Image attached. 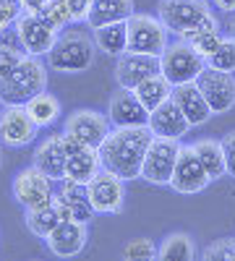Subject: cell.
<instances>
[{
  "label": "cell",
  "instance_id": "1",
  "mask_svg": "<svg viewBox=\"0 0 235 261\" xmlns=\"http://www.w3.org/2000/svg\"><path fill=\"white\" fill-rule=\"evenodd\" d=\"M154 134L149 125H123V128H110V134L99 144V162L102 170L113 172V175L128 180L141 178V165L149 144Z\"/></svg>",
  "mask_w": 235,
  "mask_h": 261
},
{
  "label": "cell",
  "instance_id": "2",
  "mask_svg": "<svg viewBox=\"0 0 235 261\" xmlns=\"http://www.w3.org/2000/svg\"><path fill=\"white\" fill-rule=\"evenodd\" d=\"M47 89V68L34 55H27L16 68L0 79V105H27L34 94Z\"/></svg>",
  "mask_w": 235,
  "mask_h": 261
},
{
  "label": "cell",
  "instance_id": "3",
  "mask_svg": "<svg viewBox=\"0 0 235 261\" xmlns=\"http://www.w3.org/2000/svg\"><path fill=\"white\" fill-rule=\"evenodd\" d=\"M160 18L170 34L186 37L199 27H220L206 0H160Z\"/></svg>",
  "mask_w": 235,
  "mask_h": 261
},
{
  "label": "cell",
  "instance_id": "4",
  "mask_svg": "<svg viewBox=\"0 0 235 261\" xmlns=\"http://www.w3.org/2000/svg\"><path fill=\"white\" fill-rule=\"evenodd\" d=\"M94 39H89L81 32L60 34L53 50L47 53V65L58 73H84L94 63Z\"/></svg>",
  "mask_w": 235,
  "mask_h": 261
},
{
  "label": "cell",
  "instance_id": "5",
  "mask_svg": "<svg viewBox=\"0 0 235 261\" xmlns=\"http://www.w3.org/2000/svg\"><path fill=\"white\" fill-rule=\"evenodd\" d=\"M204 68H206V60L180 37L175 42H170V45L162 50V55H160V73L173 86L196 81Z\"/></svg>",
  "mask_w": 235,
  "mask_h": 261
},
{
  "label": "cell",
  "instance_id": "6",
  "mask_svg": "<svg viewBox=\"0 0 235 261\" xmlns=\"http://www.w3.org/2000/svg\"><path fill=\"white\" fill-rule=\"evenodd\" d=\"M13 29H16V39L21 50L27 55L42 58L53 50V45L58 42L60 32L50 24V21L42 16V13H32V11H21L18 18L13 21Z\"/></svg>",
  "mask_w": 235,
  "mask_h": 261
},
{
  "label": "cell",
  "instance_id": "7",
  "mask_svg": "<svg viewBox=\"0 0 235 261\" xmlns=\"http://www.w3.org/2000/svg\"><path fill=\"white\" fill-rule=\"evenodd\" d=\"M125 27H128V50L131 53H144V55L160 58L162 50L170 45V32L162 24L160 16L134 13L125 21Z\"/></svg>",
  "mask_w": 235,
  "mask_h": 261
},
{
  "label": "cell",
  "instance_id": "8",
  "mask_svg": "<svg viewBox=\"0 0 235 261\" xmlns=\"http://www.w3.org/2000/svg\"><path fill=\"white\" fill-rule=\"evenodd\" d=\"M178 151H180V141L154 136L144 154L141 178L152 186H170V178H173V170L178 162Z\"/></svg>",
  "mask_w": 235,
  "mask_h": 261
},
{
  "label": "cell",
  "instance_id": "9",
  "mask_svg": "<svg viewBox=\"0 0 235 261\" xmlns=\"http://www.w3.org/2000/svg\"><path fill=\"white\" fill-rule=\"evenodd\" d=\"M13 199L24 206V209H37V206H45L53 201V180L45 175L42 170H37L34 165L27 167V170H21L18 175L13 178Z\"/></svg>",
  "mask_w": 235,
  "mask_h": 261
},
{
  "label": "cell",
  "instance_id": "10",
  "mask_svg": "<svg viewBox=\"0 0 235 261\" xmlns=\"http://www.w3.org/2000/svg\"><path fill=\"white\" fill-rule=\"evenodd\" d=\"M196 86L201 89V94L206 97L209 107L215 115H225L235 107V76L225 73V71H215V68H206L199 73Z\"/></svg>",
  "mask_w": 235,
  "mask_h": 261
},
{
  "label": "cell",
  "instance_id": "11",
  "mask_svg": "<svg viewBox=\"0 0 235 261\" xmlns=\"http://www.w3.org/2000/svg\"><path fill=\"white\" fill-rule=\"evenodd\" d=\"M63 134L71 136L79 144H84V146L99 149L105 136L110 134V120H108V115H102L97 110H76L66 118Z\"/></svg>",
  "mask_w": 235,
  "mask_h": 261
},
{
  "label": "cell",
  "instance_id": "12",
  "mask_svg": "<svg viewBox=\"0 0 235 261\" xmlns=\"http://www.w3.org/2000/svg\"><path fill=\"white\" fill-rule=\"evenodd\" d=\"M212 183V178L206 175L204 165L199 162L194 146H183L180 144V151H178V162H175V170H173V178H170V188L178 191V193H201L206 186Z\"/></svg>",
  "mask_w": 235,
  "mask_h": 261
},
{
  "label": "cell",
  "instance_id": "13",
  "mask_svg": "<svg viewBox=\"0 0 235 261\" xmlns=\"http://www.w3.org/2000/svg\"><path fill=\"white\" fill-rule=\"evenodd\" d=\"M89 201L97 214H120L125 201V180L108 170H99L89 180Z\"/></svg>",
  "mask_w": 235,
  "mask_h": 261
},
{
  "label": "cell",
  "instance_id": "14",
  "mask_svg": "<svg viewBox=\"0 0 235 261\" xmlns=\"http://www.w3.org/2000/svg\"><path fill=\"white\" fill-rule=\"evenodd\" d=\"M37 123L32 120V115L27 113L24 105H8L3 113H0V141L6 146H27L34 141L37 136Z\"/></svg>",
  "mask_w": 235,
  "mask_h": 261
},
{
  "label": "cell",
  "instance_id": "15",
  "mask_svg": "<svg viewBox=\"0 0 235 261\" xmlns=\"http://www.w3.org/2000/svg\"><path fill=\"white\" fill-rule=\"evenodd\" d=\"M89 241V222H79V220H63L47 238L45 243L53 256L58 258H71L79 256Z\"/></svg>",
  "mask_w": 235,
  "mask_h": 261
},
{
  "label": "cell",
  "instance_id": "16",
  "mask_svg": "<svg viewBox=\"0 0 235 261\" xmlns=\"http://www.w3.org/2000/svg\"><path fill=\"white\" fill-rule=\"evenodd\" d=\"M160 73V58L154 55H144V53H123L115 65V81L120 89H136L141 81L149 76Z\"/></svg>",
  "mask_w": 235,
  "mask_h": 261
},
{
  "label": "cell",
  "instance_id": "17",
  "mask_svg": "<svg viewBox=\"0 0 235 261\" xmlns=\"http://www.w3.org/2000/svg\"><path fill=\"white\" fill-rule=\"evenodd\" d=\"M63 139H66V154H68L66 157V178L76 180V183H89L102 170L99 151L92 149V146H84V144L73 141L66 134H63Z\"/></svg>",
  "mask_w": 235,
  "mask_h": 261
},
{
  "label": "cell",
  "instance_id": "18",
  "mask_svg": "<svg viewBox=\"0 0 235 261\" xmlns=\"http://www.w3.org/2000/svg\"><path fill=\"white\" fill-rule=\"evenodd\" d=\"M149 130L154 136H162V139H173V141H180L188 130H191V123L188 118L183 115V110L178 107V102L170 97L167 102H162L157 110L149 113Z\"/></svg>",
  "mask_w": 235,
  "mask_h": 261
},
{
  "label": "cell",
  "instance_id": "19",
  "mask_svg": "<svg viewBox=\"0 0 235 261\" xmlns=\"http://www.w3.org/2000/svg\"><path fill=\"white\" fill-rule=\"evenodd\" d=\"M108 120L115 128H123V125H146L149 123V110L141 105V99L136 97L134 89H120V92H115L110 97Z\"/></svg>",
  "mask_w": 235,
  "mask_h": 261
},
{
  "label": "cell",
  "instance_id": "20",
  "mask_svg": "<svg viewBox=\"0 0 235 261\" xmlns=\"http://www.w3.org/2000/svg\"><path fill=\"white\" fill-rule=\"evenodd\" d=\"M66 139L63 134H55L34 149V167L45 172L53 183H60L66 178Z\"/></svg>",
  "mask_w": 235,
  "mask_h": 261
},
{
  "label": "cell",
  "instance_id": "21",
  "mask_svg": "<svg viewBox=\"0 0 235 261\" xmlns=\"http://www.w3.org/2000/svg\"><path fill=\"white\" fill-rule=\"evenodd\" d=\"M173 99L178 102L183 115L188 118L191 128H194V125H204L212 115H215V113H212V107H209V102H206V97L201 94V89L196 86V81L173 86Z\"/></svg>",
  "mask_w": 235,
  "mask_h": 261
},
{
  "label": "cell",
  "instance_id": "22",
  "mask_svg": "<svg viewBox=\"0 0 235 261\" xmlns=\"http://www.w3.org/2000/svg\"><path fill=\"white\" fill-rule=\"evenodd\" d=\"M58 193H60V199L68 204L73 220H79V222H92L94 220L97 212L89 201V183H76V180L63 178Z\"/></svg>",
  "mask_w": 235,
  "mask_h": 261
},
{
  "label": "cell",
  "instance_id": "23",
  "mask_svg": "<svg viewBox=\"0 0 235 261\" xmlns=\"http://www.w3.org/2000/svg\"><path fill=\"white\" fill-rule=\"evenodd\" d=\"M136 13L134 0H92V11L87 16L89 29L113 24V21H128Z\"/></svg>",
  "mask_w": 235,
  "mask_h": 261
},
{
  "label": "cell",
  "instance_id": "24",
  "mask_svg": "<svg viewBox=\"0 0 235 261\" xmlns=\"http://www.w3.org/2000/svg\"><path fill=\"white\" fill-rule=\"evenodd\" d=\"M92 32H94L92 39H94L99 53L113 55V58H120L123 53H128V27H125V21H113V24L97 27Z\"/></svg>",
  "mask_w": 235,
  "mask_h": 261
},
{
  "label": "cell",
  "instance_id": "25",
  "mask_svg": "<svg viewBox=\"0 0 235 261\" xmlns=\"http://www.w3.org/2000/svg\"><path fill=\"white\" fill-rule=\"evenodd\" d=\"M191 146H194L199 162L204 165L206 175L212 180L227 175V160H225V151H222V144L220 141H215V139H199V141H194Z\"/></svg>",
  "mask_w": 235,
  "mask_h": 261
},
{
  "label": "cell",
  "instance_id": "26",
  "mask_svg": "<svg viewBox=\"0 0 235 261\" xmlns=\"http://www.w3.org/2000/svg\"><path fill=\"white\" fill-rule=\"evenodd\" d=\"M196 256H199L196 243L188 232H170L157 248L160 261H194Z\"/></svg>",
  "mask_w": 235,
  "mask_h": 261
},
{
  "label": "cell",
  "instance_id": "27",
  "mask_svg": "<svg viewBox=\"0 0 235 261\" xmlns=\"http://www.w3.org/2000/svg\"><path fill=\"white\" fill-rule=\"evenodd\" d=\"M24 222H27V230L32 235H37V238L45 241V238L63 222V217H60L58 206L50 201V204L37 206V209H24Z\"/></svg>",
  "mask_w": 235,
  "mask_h": 261
},
{
  "label": "cell",
  "instance_id": "28",
  "mask_svg": "<svg viewBox=\"0 0 235 261\" xmlns=\"http://www.w3.org/2000/svg\"><path fill=\"white\" fill-rule=\"evenodd\" d=\"M134 92L141 99V105L152 113V110H157L162 102H167L170 97H173V84H170L162 73H154V76H149L146 81H141Z\"/></svg>",
  "mask_w": 235,
  "mask_h": 261
},
{
  "label": "cell",
  "instance_id": "29",
  "mask_svg": "<svg viewBox=\"0 0 235 261\" xmlns=\"http://www.w3.org/2000/svg\"><path fill=\"white\" fill-rule=\"evenodd\" d=\"M24 107H27V113L32 115V120H34L39 128L53 125V123L58 120V115H60V99H58L55 94H50L47 89L39 92V94H34Z\"/></svg>",
  "mask_w": 235,
  "mask_h": 261
},
{
  "label": "cell",
  "instance_id": "30",
  "mask_svg": "<svg viewBox=\"0 0 235 261\" xmlns=\"http://www.w3.org/2000/svg\"><path fill=\"white\" fill-rule=\"evenodd\" d=\"M222 32H220V27H199V29H194L191 34H186L183 39L188 42L191 47H194L204 60L215 53L217 47H220V42H222Z\"/></svg>",
  "mask_w": 235,
  "mask_h": 261
},
{
  "label": "cell",
  "instance_id": "31",
  "mask_svg": "<svg viewBox=\"0 0 235 261\" xmlns=\"http://www.w3.org/2000/svg\"><path fill=\"white\" fill-rule=\"evenodd\" d=\"M206 65L215 71H225V73H235V39L230 34L222 37L220 47L206 58Z\"/></svg>",
  "mask_w": 235,
  "mask_h": 261
},
{
  "label": "cell",
  "instance_id": "32",
  "mask_svg": "<svg viewBox=\"0 0 235 261\" xmlns=\"http://www.w3.org/2000/svg\"><path fill=\"white\" fill-rule=\"evenodd\" d=\"M123 261H152L157 258V246L149 241V238H136V241H128L120 251Z\"/></svg>",
  "mask_w": 235,
  "mask_h": 261
},
{
  "label": "cell",
  "instance_id": "33",
  "mask_svg": "<svg viewBox=\"0 0 235 261\" xmlns=\"http://www.w3.org/2000/svg\"><path fill=\"white\" fill-rule=\"evenodd\" d=\"M42 16H45L50 24L58 29V32H63V29H68L71 24H73V16H71V11H68V6H66V0H50V3L39 11Z\"/></svg>",
  "mask_w": 235,
  "mask_h": 261
},
{
  "label": "cell",
  "instance_id": "34",
  "mask_svg": "<svg viewBox=\"0 0 235 261\" xmlns=\"http://www.w3.org/2000/svg\"><path fill=\"white\" fill-rule=\"evenodd\" d=\"M204 261H235V238H220L201 251Z\"/></svg>",
  "mask_w": 235,
  "mask_h": 261
},
{
  "label": "cell",
  "instance_id": "35",
  "mask_svg": "<svg viewBox=\"0 0 235 261\" xmlns=\"http://www.w3.org/2000/svg\"><path fill=\"white\" fill-rule=\"evenodd\" d=\"M24 58H27V53L21 50V47H13V45L0 42V79H6Z\"/></svg>",
  "mask_w": 235,
  "mask_h": 261
},
{
  "label": "cell",
  "instance_id": "36",
  "mask_svg": "<svg viewBox=\"0 0 235 261\" xmlns=\"http://www.w3.org/2000/svg\"><path fill=\"white\" fill-rule=\"evenodd\" d=\"M21 11H24L21 8V0H0V34L18 18Z\"/></svg>",
  "mask_w": 235,
  "mask_h": 261
},
{
  "label": "cell",
  "instance_id": "37",
  "mask_svg": "<svg viewBox=\"0 0 235 261\" xmlns=\"http://www.w3.org/2000/svg\"><path fill=\"white\" fill-rule=\"evenodd\" d=\"M66 6L73 16V24H79V21H84L87 24V16L92 11V0H66Z\"/></svg>",
  "mask_w": 235,
  "mask_h": 261
},
{
  "label": "cell",
  "instance_id": "38",
  "mask_svg": "<svg viewBox=\"0 0 235 261\" xmlns=\"http://www.w3.org/2000/svg\"><path fill=\"white\" fill-rule=\"evenodd\" d=\"M220 144H222L225 160H227V172L232 175V172H235V130H230V134H227Z\"/></svg>",
  "mask_w": 235,
  "mask_h": 261
},
{
  "label": "cell",
  "instance_id": "39",
  "mask_svg": "<svg viewBox=\"0 0 235 261\" xmlns=\"http://www.w3.org/2000/svg\"><path fill=\"white\" fill-rule=\"evenodd\" d=\"M47 3H50V0H21V8H24V11H32V13H39Z\"/></svg>",
  "mask_w": 235,
  "mask_h": 261
},
{
  "label": "cell",
  "instance_id": "40",
  "mask_svg": "<svg viewBox=\"0 0 235 261\" xmlns=\"http://www.w3.org/2000/svg\"><path fill=\"white\" fill-rule=\"evenodd\" d=\"M215 8L222 13H235V0H215Z\"/></svg>",
  "mask_w": 235,
  "mask_h": 261
},
{
  "label": "cell",
  "instance_id": "41",
  "mask_svg": "<svg viewBox=\"0 0 235 261\" xmlns=\"http://www.w3.org/2000/svg\"><path fill=\"white\" fill-rule=\"evenodd\" d=\"M227 34H230V37L235 39V16L230 18V24H227Z\"/></svg>",
  "mask_w": 235,
  "mask_h": 261
},
{
  "label": "cell",
  "instance_id": "42",
  "mask_svg": "<svg viewBox=\"0 0 235 261\" xmlns=\"http://www.w3.org/2000/svg\"><path fill=\"white\" fill-rule=\"evenodd\" d=\"M0 167H3V151H0Z\"/></svg>",
  "mask_w": 235,
  "mask_h": 261
},
{
  "label": "cell",
  "instance_id": "43",
  "mask_svg": "<svg viewBox=\"0 0 235 261\" xmlns=\"http://www.w3.org/2000/svg\"><path fill=\"white\" fill-rule=\"evenodd\" d=\"M232 178H235V172H232Z\"/></svg>",
  "mask_w": 235,
  "mask_h": 261
}]
</instances>
